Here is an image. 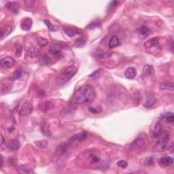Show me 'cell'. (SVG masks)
Segmentation results:
<instances>
[{"mask_svg":"<svg viewBox=\"0 0 174 174\" xmlns=\"http://www.w3.org/2000/svg\"><path fill=\"white\" fill-rule=\"evenodd\" d=\"M89 109L90 110V112L93 114H97V113H99V112H101V107H99V108H94V107H89Z\"/></svg>","mask_w":174,"mask_h":174,"instance_id":"cell-36","label":"cell"},{"mask_svg":"<svg viewBox=\"0 0 174 174\" xmlns=\"http://www.w3.org/2000/svg\"><path fill=\"white\" fill-rule=\"evenodd\" d=\"M119 3V1H111L110 3V4L108 5V7H107V9H109V10L110 9H112V8L114 6H116V4H118Z\"/></svg>","mask_w":174,"mask_h":174,"instance_id":"cell-37","label":"cell"},{"mask_svg":"<svg viewBox=\"0 0 174 174\" xmlns=\"http://www.w3.org/2000/svg\"><path fill=\"white\" fill-rule=\"evenodd\" d=\"M12 27L9 24H6L4 25L3 27L1 29V39L3 40L4 38H6L7 36H8L10 34L12 33Z\"/></svg>","mask_w":174,"mask_h":174,"instance_id":"cell-13","label":"cell"},{"mask_svg":"<svg viewBox=\"0 0 174 174\" xmlns=\"http://www.w3.org/2000/svg\"><path fill=\"white\" fill-rule=\"evenodd\" d=\"M173 163V158L171 156H165L161 157L159 160V164L162 167H169Z\"/></svg>","mask_w":174,"mask_h":174,"instance_id":"cell-11","label":"cell"},{"mask_svg":"<svg viewBox=\"0 0 174 174\" xmlns=\"http://www.w3.org/2000/svg\"><path fill=\"white\" fill-rule=\"evenodd\" d=\"M161 90H173L174 86L172 82H165L161 83L160 85Z\"/></svg>","mask_w":174,"mask_h":174,"instance_id":"cell-24","label":"cell"},{"mask_svg":"<svg viewBox=\"0 0 174 174\" xmlns=\"http://www.w3.org/2000/svg\"><path fill=\"white\" fill-rule=\"evenodd\" d=\"M124 76L127 79H133L137 76V71L134 67H128L124 72Z\"/></svg>","mask_w":174,"mask_h":174,"instance_id":"cell-16","label":"cell"},{"mask_svg":"<svg viewBox=\"0 0 174 174\" xmlns=\"http://www.w3.org/2000/svg\"><path fill=\"white\" fill-rule=\"evenodd\" d=\"M0 64L2 67L10 68L13 67L14 65L15 64V60L11 57H6L1 58L0 61Z\"/></svg>","mask_w":174,"mask_h":174,"instance_id":"cell-9","label":"cell"},{"mask_svg":"<svg viewBox=\"0 0 174 174\" xmlns=\"http://www.w3.org/2000/svg\"><path fill=\"white\" fill-rule=\"evenodd\" d=\"M119 44H120V42H119L118 38L116 36H113L112 37L111 40H110V41L108 47L110 48H114L118 46Z\"/></svg>","mask_w":174,"mask_h":174,"instance_id":"cell-23","label":"cell"},{"mask_svg":"<svg viewBox=\"0 0 174 174\" xmlns=\"http://www.w3.org/2000/svg\"><path fill=\"white\" fill-rule=\"evenodd\" d=\"M63 31L69 37H73L82 33V31L80 29L75 27H65L63 28Z\"/></svg>","mask_w":174,"mask_h":174,"instance_id":"cell-7","label":"cell"},{"mask_svg":"<svg viewBox=\"0 0 174 174\" xmlns=\"http://www.w3.org/2000/svg\"><path fill=\"white\" fill-rule=\"evenodd\" d=\"M159 44V39L157 38H152L148 41H147L144 44V47L146 48H151L153 47H156L158 46Z\"/></svg>","mask_w":174,"mask_h":174,"instance_id":"cell-15","label":"cell"},{"mask_svg":"<svg viewBox=\"0 0 174 174\" xmlns=\"http://www.w3.org/2000/svg\"><path fill=\"white\" fill-rule=\"evenodd\" d=\"M139 36L141 37L142 39H145L147 37H148L151 34V31L148 27L145 26H142L139 29Z\"/></svg>","mask_w":174,"mask_h":174,"instance_id":"cell-19","label":"cell"},{"mask_svg":"<svg viewBox=\"0 0 174 174\" xmlns=\"http://www.w3.org/2000/svg\"><path fill=\"white\" fill-rule=\"evenodd\" d=\"M50 58H49L48 57H47V56H45V57L43 58V61L45 63H48L49 62H50Z\"/></svg>","mask_w":174,"mask_h":174,"instance_id":"cell-40","label":"cell"},{"mask_svg":"<svg viewBox=\"0 0 174 174\" xmlns=\"http://www.w3.org/2000/svg\"><path fill=\"white\" fill-rule=\"evenodd\" d=\"M96 97V93L91 86L82 87L76 90L72 96V101L78 104H89L93 101Z\"/></svg>","mask_w":174,"mask_h":174,"instance_id":"cell-1","label":"cell"},{"mask_svg":"<svg viewBox=\"0 0 174 174\" xmlns=\"http://www.w3.org/2000/svg\"><path fill=\"white\" fill-rule=\"evenodd\" d=\"M144 144H145V140L141 138H138L131 144L129 149L131 150H138V149H140L142 147H144Z\"/></svg>","mask_w":174,"mask_h":174,"instance_id":"cell-8","label":"cell"},{"mask_svg":"<svg viewBox=\"0 0 174 174\" xmlns=\"http://www.w3.org/2000/svg\"><path fill=\"white\" fill-rule=\"evenodd\" d=\"M22 75H23V70H22L21 68H18L14 72L13 76H12V79L18 80L22 76Z\"/></svg>","mask_w":174,"mask_h":174,"instance_id":"cell-28","label":"cell"},{"mask_svg":"<svg viewBox=\"0 0 174 174\" xmlns=\"http://www.w3.org/2000/svg\"><path fill=\"white\" fill-rule=\"evenodd\" d=\"M32 27V20L30 18H25L22 21L21 27L24 31H29Z\"/></svg>","mask_w":174,"mask_h":174,"instance_id":"cell-12","label":"cell"},{"mask_svg":"<svg viewBox=\"0 0 174 174\" xmlns=\"http://www.w3.org/2000/svg\"><path fill=\"white\" fill-rule=\"evenodd\" d=\"M77 70V67L73 65H70L69 67H66L57 77V82L58 84L59 85H62L69 81L71 78L76 73Z\"/></svg>","mask_w":174,"mask_h":174,"instance_id":"cell-2","label":"cell"},{"mask_svg":"<svg viewBox=\"0 0 174 174\" xmlns=\"http://www.w3.org/2000/svg\"><path fill=\"white\" fill-rule=\"evenodd\" d=\"M87 133L86 132H82V133H80L78 134H76L74 135H73L72 138H70L69 141H68V143L69 144H73L76 143V142H80L82 141L83 140L87 138Z\"/></svg>","mask_w":174,"mask_h":174,"instance_id":"cell-10","label":"cell"},{"mask_svg":"<svg viewBox=\"0 0 174 174\" xmlns=\"http://www.w3.org/2000/svg\"><path fill=\"white\" fill-rule=\"evenodd\" d=\"M170 140V134L165 133L163 135V136L161 137V138L159 140L158 144V149L161 151L165 150L167 148L169 141Z\"/></svg>","mask_w":174,"mask_h":174,"instance_id":"cell-6","label":"cell"},{"mask_svg":"<svg viewBox=\"0 0 174 174\" xmlns=\"http://www.w3.org/2000/svg\"><path fill=\"white\" fill-rule=\"evenodd\" d=\"M21 147L20 142L16 139H13L10 141L9 144V148L11 151L15 152L16 150H18Z\"/></svg>","mask_w":174,"mask_h":174,"instance_id":"cell-18","label":"cell"},{"mask_svg":"<svg viewBox=\"0 0 174 174\" xmlns=\"http://www.w3.org/2000/svg\"><path fill=\"white\" fill-rule=\"evenodd\" d=\"M156 101V99L155 97H154L153 95L149 94L147 95L144 105H145L146 107H150L153 106L154 104H155Z\"/></svg>","mask_w":174,"mask_h":174,"instance_id":"cell-17","label":"cell"},{"mask_svg":"<svg viewBox=\"0 0 174 174\" xmlns=\"http://www.w3.org/2000/svg\"><path fill=\"white\" fill-rule=\"evenodd\" d=\"M162 133V126L160 122H157L153 129V135L154 137H159Z\"/></svg>","mask_w":174,"mask_h":174,"instance_id":"cell-22","label":"cell"},{"mask_svg":"<svg viewBox=\"0 0 174 174\" xmlns=\"http://www.w3.org/2000/svg\"><path fill=\"white\" fill-rule=\"evenodd\" d=\"M95 55L97 56V57H100V58H105L108 56V54H107L104 51H103L100 49H97V50H95Z\"/></svg>","mask_w":174,"mask_h":174,"instance_id":"cell-29","label":"cell"},{"mask_svg":"<svg viewBox=\"0 0 174 174\" xmlns=\"http://www.w3.org/2000/svg\"><path fill=\"white\" fill-rule=\"evenodd\" d=\"M86 39L84 37L82 38H78L75 41V46H76L78 48H81L83 47L86 44Z\"/></svg>","mask_w":174,"mask_h":174,"instance_id":"cell-26","label":"cell"},{"mask_svg":"<svg viewBox=\"0 0 174 174\" xmlns=\"http://www.w3.org/2000/svg\"><path fill=\"white\" fill-rule=\"evenodd\" d=\"M69 48L67 43L65 42H58L54 43L50 46L49 48V53L51 55H53L56 57H60L61 55V50L63 48Z\"/></svg>","mask_w":174,"mask_h":174,"instance_id":"cell-3","label":"cell"},{"mask_svg":"<svg viewBox=\"0 0 174 174\" xmlns=\"http://www.w3.org/2000/svg\"><path fill=\"white\" fill-rule=\"evenodd\" d=\"M36 145L39 147V148H46L48 146V142L46 140H42V141H36L35 142Z\"/></svg>","mask_w":174,"mask_h":174,"instance_id":"cell-32","label":"cell"},{"mask_svg":"<svg viewBox=\"0 0 174 174\" xmlns=\"http://www.w3.org/2000/svg\"><path fill=\"white\" fill-rule=\"evenodd\" d=\"M117 165L119 167L122 168V169H125L127 167V166H128V163L126 161L124 160H121L119 161L117 163Z\"/></svg>","mask_w":174,"mask_h":174,"instance_id":"cell-35","label":"cell"},{"mask_svg":"<svg viewBox=\"0 0 174 174\" xmlns=\"http://www.w3.org/2000/svg\"><path fill=\"white\" fill-rule=\"evenodd\" d=\"M68 148H69V146H68L67 144L65 143L61 144L58 146L55 155H54V160H55V162H57L63 157V155L67 152Z\"/></svg>","mask_w":174,"mask_h":174,"instance_id":"cell-4","label":"cell"},{"mask_svg":"<svg viewBox=\"0 0 174 174\" xmlns=\"http://www.w3.org/2000/svg\"><path fill=\"white\" fill-rule=\"evenodd\" d=\"M167 115H164L163 117L165 118V120L167 122H174V116L173 114H167Z\"/></svg>","mask_w":174,"mask_h":174,"instance_id":"cell-33","label":"cell"},{"mask_svg":"<svg viewBox=\"0 0 174 174\" xmlns=\"http://www.w3.org/2000/svg\"><path fill=\"white\" fill-rule=\"evenodd\" d=\"M143 72H144V75L146 77L153 76L154 73V67L150 65H146L144 67Z\"/></svg>","mask_w":174,"mask_h":174,"instance_id":"cell-20","label":"cell"},{"mask_svg":"<svg viewBox=\"0 0 174 174\" xmlns=\"http://www.w3.org/2000/svg\"><path fill=\"white\" fill-rule=\"evenodd\" d=\"M33 110V107L30 102H25L19 110V114L22 116H29Z\"/></svg>","mask_w":174,"mask_h":174,"instance_id":"cell-5","label":"cell"},{"mask_svg":"<svg viewBox=\"0 0 174 174\" xmlns=\"http://www.w3.org/2000/svg\"><path fill=\"white\" fill-rule=\"evenodd\" d=\"M7 8L14 14H18L19 12V4L16 1H10L6 5Z\"/></svg>","mask_w":174,"mask_h":174,"instance_id":"cell-14","label":"cell"},{"mask_svg":"<svg viewBox=\"0 0 174 174\" xmlns=\"http://www.w3.org/2000/svg\"><path fill=\"white\" fill-rule=\"evenodd\" d=\"M99 24H98V23H91L90 24H89V26H88V28L89 29H94V28H97L99 27Z\"/></svg>","mask_w":174,"mask_h":174,"instance_id":"cell-38","label":"cell"},{"mask_svg":"<svg viewBox=\"0 0 174 174\" xmlns=\"http://www.w3.org/2000/svg\"><path fill=\"white\" fill-rule=\"evenodd\" d=\"M44 23L46 24V26L48 27V29L50 31H56L57 30V27H55V25H53V24L51 23L49 21L44 20Z\"/></svg>","mask_w":174,"mask_h":174,"instance_id":"cell-31","label":"cell"},{"mask_svg":"<svg viewBox=\"0 0 174 174\" xmlns=\"http://www.w3.org/2000/svg\"><path fill=\"white\" fill-rule=\"evenodd\" d=\"M101 75V70H98L95 71L94 72L91 73V74L89 76V78H97L98 77H99Z\"/></svg>","mask_w":174,"mask_h":174,"instance_id":"cell-34","label":"cell"},{"mask_svg":"<svg viewBox=\"0 0 174 174\" xmlns=\"http://www.w3.org/2000/svg\"><path fill=\"white\" fill-rule=\"evenodd\" d=\"M22 51H23V48L22 47H19L16 49V55L17 56H20L21 54L22 53Z\"/></svg>","mask_w":174,"mask_h":174,"instance_id":"cell-39","label":"cell"},{"mask_svg":"<svg viewBox=\"0 0 174 174\" xmlns=\"http://www.w3.org/2000/svg\"><path fill=\"white\" fill-rule=\"evenodd\" d=\"M38 43L41 47H45L46 46L48 45V41L44 38H38Z\"/></svg>","mask_w":174,"mask_h":174,"instance_id":"cell-30","label":"cell"},{"mask_svg":"<svg viewBox=\"0 0 174 174\" xmlns=\"http://www.w3.org/2000/svg\"><path fill=\"white\" fill-rule=\"evenodd\" d=\"M40 51L35 46H31L27 49V55L31 58H36L38 56Z\"/></svg>","mask_w":174,"mask_h":174,"instance_id":"cell-21","label":"cell"},{"mask_svg":"<svg viewBox=\"0 0 174 174\" xmlns=\"http://www.w3.org/2000/svg\"><path fill=\"white\" fill-rule=\"evenodd\" d=\"M49 128H50V124H49L48 122H44L41 125V132H42L43 134H44L47 137H50V130H49Z\"/></svg>","mask_w":174,"mask_h":174,"instance_id":"cell-25","label":"cell"},{"mask_svg":"<svg viewBox=\"0 0 174 174\" xmlns=\"http://www.w3.org/2000/svg\"><path fill=\"white\" fill-rule=\"evenodd\" d=\"M1 146H3V144H4V143L5 142V140H4V137H3V135H1Z\"/></svg>","mask_w":174,"mask_h":174,"instance_id":"cell-41","label":"cell"},{"mask_svg":"<svg viewBox=\"0 0 174 174\" xmlns=\"http://www.w3.org/2000/svg\"><path fill=\"white\" fill-rule=\"evenodd\" d=\"M51 107V103L50 101H45L44 103H41L40 105V109L42 110L43 112H47L48 110H50Z\"/></svg>","mask_w":174,"mask_h":174,"instance_id":"cell-27","label":"cell"}]
</instances>
